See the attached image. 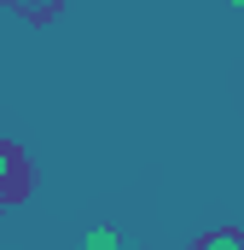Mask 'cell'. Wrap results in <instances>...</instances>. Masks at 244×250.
I'll list each match as a JSON object with an SVG mask.
<instances>
[{
	"label": "cell",
	"instance_id": "6da1fadb",
	"mask_svg": "<svg viewBox=\"0 0 244 250\" xmlns=\"http://www.w3.org/2000/svg\"><path fill=\"white\" fill-rule=\"evenodd\" d=\"M29 187V157L12 146V140H0V209L12 204V198H23Z\"/></svg>",
	"mask_w": 244,
	"mask_h": 250
},
{
	"label": "cell",
	"instance_id": "3957f363",
	"mask_svg": "<svg viewBox=\"0 0 244 250\" xmlns=\"http://www.w3.org/2000/svg\"><path fill=\"white\" fill-rule=\"evenodd\" d=\"M198 250H244V227H215L198 239Z\"/></svg>",
	"mask_w": 244,
	"mask_h": 250
},
{
	"label": "cell",
	"instance_id": "5b68a950",
	"mask_svg": "<svg viewBox=\"0 0 244 250\" xmlns=\"http://www.w3.org/2000/svg\"><path fill=\"white\" fill-rule=\"evenodd\" d=\"M227 6H233V12H239V6H244V0H227Z\"/></svg>",
	"mask_w": 244,
	"mask_h": 250
},
{
	"label": "cell",
	"instance_id": "277c9868",
	"mask_svg": "<svg viewBox=\"0 0 244 250\" xmlns=\"http://www.w3.org/2000/svg\"><path fill=\"white\" fill-rule=\"evenodd\" d=\"M12 6H18L23 18H53V12H59L64 0H12Z\"/></svg>",
	"mask_w": 244,
	"mask_h": 250
},
{
	"label": "cell",
	"instance_id": "7a4b0ae2",
	"mask_svg": "<svg viewBox=\"0 0 244 250\" xmlns=\"http://www.w3.org/2000/svg\"><path fill=\"white\" fill-rule=\"evenodd\" d=\"M81 245L87 250H134V233H122V227H87Z\"/></svg>",
	"mask_w": 244,
	"mask_h": 250
}]
</instances>
